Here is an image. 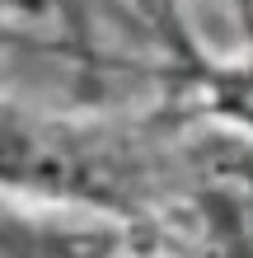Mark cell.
Segmentation results:
<instances>
[{
  "instance_id": "1",
  "label": "cell",
  "mask_w": 253,
  "mask_h": 258,
  "mask_svg": "<svg viewBox=\"0 0 253 258\" xmlns=\"http://www.w3.org/2000/svg\"><path fill=\"white\" fill-rule=\"evenodd\" d=\"M0 5H24V10H33L38 0H0Z\"/></svg>"
}]
</instances>
